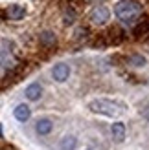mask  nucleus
Returning a JSON list of instances; mask_svg holds the SVG:
<instances>
[{"label":"nucleus","mask_w":149,"mask_h":150,"mask_svg":"<svg viewBox=\"0 0 149 150\" xmlns=\"http://www.w3.org/2000/svg\"><path fill=\"white\" fill-rule=\"evenodd\" d=\"M13 115H15V119H17V121H20V123H26L28 119H29V115H32V110H29V106H28V104H19V106L15 108Z\"/></svg>","instance_id":"obj_9"},{"label":"nucleus","mask_w":149,"mask_h":150,"mask_svg":"<svg viewBox=\"0 0 149 150\" xmlns=\"http://www.w3.org/2000/svg\"><path fill=\"white\" fill-rule=\"evenodd\" d=\"M13 42L7 39H0V66L6 70H11L17 66V59L13 57Z\"/></svg>","instance_id":"obj_3"},{"label":"nucleus","mask_w":149,"mask_h":150,"mask_svg":"<svg viewBox=\"0 0 149 150\" xmlns=\"http://www.w3.org/2000/svg\"><path fill=\"white\" fill-rule=\"evenodd\" d=\"M52 75H54V79L57 82H64L66 79L70 77V66L64 64V62H59L54 66V70H52Z\"/></svg>","instance_id":"obj_5"},{"label":"nucleus","mask_w":149,"mask_h":150,"mask_svg":"<svg viewBox=\"0 0 149 150\" xmlns=\"http://www.w3.org/2000/svg\"><path fill=\"white\" fill-rule=\"evenodd\" d=\"M74 20H76V11L72 7H64L63 9V22L66 26H70V24H74Z\"/></svg>","instance_id":"obj_13"},{"label":"nucleus","mask_w":149,"mask_h":150,"mask_svg":"<svg viewBox=\"0 0 149 150\" xmlns=\"http://www.w3.org/2000/svg\"><path fill=\"white\" fill-rule=\"evenodd\" d=\"M129 62L133 66H144L145 64V57H142V55H131L129 57Z\"/></svg>","instance_id":"obj_15"},{"label":"nucleus","mask_w":149,"mask_h":150,"mask_svg":"<svg viewBox=\"0 0 149 150\" xmlns=\"http://www.w3.org/2000/svg\"><path fill=\"white\" fill-rule=\"evenodd\" d=\"M39 42H41V46H44V48H54L57 44V39H55L54 31H42L39 35Z\"/></svg>","instance_id":"obj_10"},{"label":"nucleus","mask_w":149,"mask_h":150,"mask_svg":"<svg viewBox=\"0 0 149 150\" xmlns=\"http://www.w3.org/2000/svg\"><path fill=\"white\" fill-rule=\"evenodd\" d=\"M110 134H112V139L116 141V143H122V141L125 139V125L122 121L112 123V126H110Z\"/></svg>","instance_id":"obj_8"},{"label":"nucleus","mask_w":149,"mask_h":150,"mask_svg":"<svg viewBox=\"0 0 149 150\" xmlns=\"http://www.w3.org/2000/svg\"><path fill=\"white\" fill-rule=\"evenodd\" d=\"M114 13L123 24H135L142 15V6L136 0H120L114 7Z\"/></svg>","instance_id":"obj_1"},{"label":"nucleus","mask_w":149,"mask_h":150,"mask_svg":"<svg viewBox=\"0 0 149 150\" xmlns=\"http://www.w3.org/2000/svg\"><path fill=\"white\" fill-rule=\"evenodd\" d=\"M77 145V139L74 136H64L61 141V150H74Z\"/></svg>","instance_id":"obj_12"},{"label":"nucleus","mask_w":149,"mask_h":150,"mask_svg":"<svg viewBox=\"0 0 149 150\" xmlns=\"http://www.w3.org/2000/svg\"><path fill=\"white\" fill-rule=\"evenodd\" d=\"M147 33H149V18L144 20V22H140V24L135 28V31H133L135 37H142V35H147Z\"/></svg>","instance_id":"obj_14"},{"label":"nucleus","mask_w":149,"mask_h":150,"mask_svg":"<svg viewBox=\"0 0 149 150\" xmlns=\"http://www.w3.org/2000/svg\"><path fill=\"white\" fill-rule=\"evenodd\" d=\"M109 17H110V11H109V7H105V6H96L94 9L90 11V15H88L90 22L96 24V26H103L109 20Z\"/></svg>","instance_id":"obj_4"},{"label":"nucleus","mask_w":149,"mask_h":150,"mask_svg":"<svg viewBox=\"0 0 149 150\" xmlns=\"http://www.w3.org/2000/svg\"><path fill=\"white\" fill-rule=\"evenodd\" d=\"M88 108L92 112H96V114H103V115H109V117H118L123 112L120 104H116L109 99H96L88 104Z\"/></svg>","instance_id":"obj_2"},{"label":"nucleus","mask_w":149,"mask_h":150,"mask_svg":"<svg viewBox=\"0 0 149 150\" xmlns=\"http://www.w3.org/2000/svg\"><path fill=\"white\" fill-rule=\"evenodd\" d=\"M24 95H26L28 101H39L41 95H42V86L39 82H32V84L24 90Z\"/></svg>","instance_id":"obj_6"},{"label":"nucleus","mask_w":149,"mask_h":150,"mask_svg":"<svg viewBox=\"0 0 149 150\" xmlns=\"http://www.w3.org/2000/svg\"><path fill=\"white\" fill-rule=\"evenodd\" d=\"M142 117L145 119V121H149V104H147V106L144 108V112H142Z\"/></svg>","instance_id":"obj_16"},{"label":"nucleus","mask_w":149,"mask_h":150,"mask_svg":"<svg viewBox=\"0 0 149 150\" xmlns=\"http://www.w3.org/2000/svg\"><path fill=\"white\" fill-rule=\"evenodd\" d=\"M6 15H7V18H9V20H20V18H24L26 9H24V6L13 4V6H9L6 9Z\"/></svg>","instance_id":"obj_7"},{"label":"nucleus","mask_w":149,"mask_h":150,"mask_svg":"<svg viewBox=\"0 0 149 150\" xmlns=\"http://www.w3.org/2000/svg\"><path fill=\"white\" fill-rule=\"evenodd\" d=\"M52 128H54V123L50 121V119H39L35 125V130L39 136H46V134L52 132Z\"/></svg>","instance_id":"obj_11"}]
</instances>
